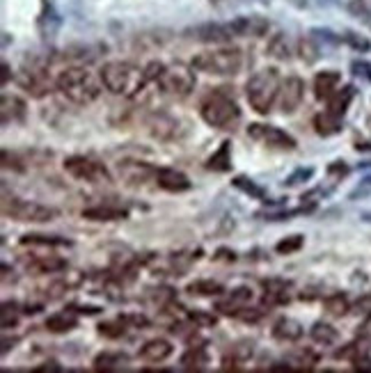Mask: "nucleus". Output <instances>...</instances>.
Wrapping results in <instances>:
<instances>
[{
	"mask_svg": "<svg viewBox=\"0 0 371 373\" xmlns=\"http://www.w3.org/2000/svg\"><path fill=\"white\" fill-rule=\"evenodd\" d=\"M369 355V343L367 339H360V341H353V343H348V346L344 348H339L337 353H334V357L337 360H348V362H358L362 360V357H367Z\"/></svg>",
	"mask_w": 371,
	"mask_h": 373,
	"instance_id": "2f4dec72",
	"label": "nucleus"
},
{
	"mask_svg": "<svg viewBox=\"0 0 371 373\" xmlns=\"http://www.w3.org/2000/svg\"><path fill=\"white\" fill-rule=\"evenodd\" d=\"M298 53H301V60L303 62H308V64H314L319 60V55H321V46L317 44V39L312 37H303L301 39V44H298Z\"/></svg>",
	"mask_w": 371,
	"mask_h": 373,
	"instance_id": "4c0bfd02",
	"label": "nucleus"
},
{
	"mask_svg": "<svg viewBox=\"0 0 371 373\" xmlns=\"http://www.w3.org/2000/svg\"><path fill=\"white\" fill-rule=\"evenodd\" d=\"M310 336L321 346H334L339 341V332L334 330L332 325H328L323 321H317L314 325L310 327Z\"/></svg>",
	"mask_w": 371,
	"mask_h": 373,
	"instance_id": "c85d7f7f",
	"label": "nucleus"
},
{
	"mask_svg": "<svg viewBox=\"0 0 371 373\" xmlns=\"http://www.w3.org/2000/svg\"><path fill=\"white\" fill-rule=\"evenodd\" d=\"M344 41L351 48H355V51H360V53H367V51H371V41L365 37V34H358V32H351L348 30L346 34H344Z\"/></svg>",
	"mask_w": 371,
	"mask_h": 373,
	"instance_id": "37998d69",
	"label": "nucleus"
},
{
	"mask_svg": "<svg viewBox=\"0 0 371 373\" xmlns=\"http://www.w3.org/2000/svg\"><path fill=\"white\" fill-rule=\"evenodd\" d=\"M234 188H239L241 192H245V195H250L252 199H259V202L263 204H268V197H266V190L261 188V185H257L252 179H248V177H237L232 181Z\"/></svg>",
	"mask_w": 371,
	"mask_h": 373,
	"instance_id": "f704fd0d",
	"label": "nucleus"
},
{
	"mask_svg": "<svg viewBox=\"0 0 371 373\" xmlns=\"http://www.w3.org/2000/svg\"><path fill=\"white\" fill-rule=\"evenodd\" d=\"M351 69H353V76H358V78H362V81L371 83V64H369V62L355 60V62L351 64Z\"/></svg>",
	"mask_w": 371,
	"mask_h": 373,
	"instance_id": "49530a36",
	"label": "nucleus"
},
{
	"mask_svg": "<svg viewBox=\"0 0 371 373\" xmlns=\"http://www.w3.org/2000/svg\"><path fill=\"white\" fill-rule=\"evenodd\" d=\"M3 215L17 222H32V225H41V222H51L60 215L58 209L39 202H28V199L19 197H5L3 199Z\"/></svg>",
	"mask_w": 371,
	"mask_h": 373,
	"instance_id": "0eeeda50",
	"label": "nucleus"
},
{
	"mask_svg": "<svg viewBox=\"0 0 371 373\" xmlns=\"http://www.w3.org/2000/svg\"><path fill=\"white\" fill-rule=\"evenodd\" d=\"M64 268H67V261L60 259V256H55V254L39 256V259L28 261V270H32L34 275H44V272H60Z\"/></svg>",
	"mask_w": 371,
	"mask_h": 373,
	"instance_id": "a878e982",
	"label": "nucleus"
},
{
	"mask_svg": "<svg viewBox=\"0 0 371 373\" xmlns=\"http://www.w3.org/2000/svg\"><path fill=\"white\" fill-rule=\"evenodd\" d=\"M206 170H213V172H230L232 170V142L230 140L220 142L218 152H213L209 156Z\"/></svg>",
	"mask_w": 371,
	"mask_h": 373,
	"instance_id": "b1692460",
	"label": "nucleus"
},
{
	"mask_svg": "<svg viewBox=\"0 0 371 373\" xmlns=\"http://www.w3.org/2000/svg\"><path fill=\"white\" fill-rule=\"evenodd\" d=\"M209 362L204 346H190L181 355V367L183 369H204V364Z\"/></svg>",
	"mask_w": 371,
	"mask_h": 373,
	"instance_id": "c9c22d12",
	"label": "nucleus"
},
{
	"mask_svg": "<svg viewBox=\"0 0 371 373\" xmlns=\"http://www.w3.org/2000/svg\"><path fill=\"white\" fill-rule=\"evenodd\" d=\"M17 83L28 92V94L37 97V99L46 97L48 92H51V81H48V76L41 69H26V71H21L19 78H17Z\"/></svg>",
	"mask_w": 371,
	"mask_h": 373,
	"instance_id": "4468645a",
	"label": "nucleus"
},
{
	"mask_svg": "<svg viewBox=\"0 0 371 373\" xmlns=\"http://www.w3.org/2000/svg\"><path fill=\"white\" fill-rule=\"evenodd\" d=\"M190 323H195L197 327H216L218 319L213 314H206V312H190L188 314Z\"/></svg>",
	"mask_w": 371,
	"mask_h": 373,
	"instance_id": "c03bdc74",
	"label": "nucleus"
},
{
	"mask_svg": "<svg viewBox=\"0 0 371 373\" xmlns=\"http://www.w3.org/2000/svg\"><path fill=\"white\" fill-rule=\"evenodd\" d=\"M99 78H101L106 90L124 99H133L149 83L145 76V69L135 67L131 62H122V60L106 62Z\"/></svg>",
	"mask_w": 371,
	"mask_h": 373,
	"instance_id": "f03ea898",
	"label": "nucleus"
},
{
	"mask_svg": "<svg viewBox=\"0 0 371 373\" xmlns=\"http://www.w3.org/2000/svg\"><path fill=\"white\" fill-rule=\"evenodd\" d=\"M67 310L76 312V314H99L101 312V307H85V305H71Z\"/></svg>",
	"mask_w": 371,
	"mask_h": 373,
	"instance_id": "3c124183",
	"label": "nucleus"
},
{
	"mask_svg": "<svg viewBox=\"0 0 371 373\" xmlns=\"http://www.w3.org/2000/svg\"><path fill=\"white\" fill-rule=\"evenodd\" d=\"M147 126H149V133L159 140L179 138V119L168 112H154L152 117L147 119Z\"/></svg>",
	"mask_w": 371,
	"mask_h": 373,
	"instance_id": "ddd939ff",
	"label": "nucleus"
},
{
	"mask_svg": "<svg viewBox=\"0 0 371 373\" xmlns=\"http://www.w3.org/2000/svg\"><path fill=\"white\" fill-rule=\"evenodd\" d=\"M353 97H355V88H351V85H346V88L337 90L330 99H328V110H330L332 114H339V117H344V112L348 110V105H351Z\"/></svg>",
	"mask_w": 371,
	"mask_h": 373,
	"instance_id": "393cba45",
	"label": "nucleus"
},
{
	"mask_svg": "<svg viewBox=\"0 0 371 373\" xmlns=\"http://www.w3.org/2000/svg\"><path fill=\"white\" fill-rule=\"evenodd\" d=\"M270 28V21L263 17H237L230 21V30L234 32V37H263Z\"/></svg>",
	"mask_w": 371,
	"mask_h": 373,
	"instance_id": "f8f14e48",
	"label": "nucleus"
},
{
	"mask_svg": "<svg viewBox=\"0 0 371 373\" xmlns=\"http://www.w3.org/2000/svg\"><path fill=\"white\" fill-rule=\"evenodd\" d=\"M124 319L119 316L117 321H108V323H101L99 325V334L106 336V339H119V336H124L126 327H124Z\"/></svg>",
	"mask_w": 371,
	"mask_h": 373,
	"instance_id": "58836bf2",
	"label": "nucleus"
},
{
	"mask_svg": "<svg viewBox=\"0 0 371 373\" xmlns=\"http://www.w3.org/2000/svg\"><path fill=\"white\" fill-rule=\"evenodd\" d=\"M192 69L211 76H234L243 69V51L241 48H218V51L197 53L190 60Z\"/></svg>",
	"mask_w": 371,
	"mask_h": 373,
	"instance_id": "39448f33",
	"label": "nucleus"
},
{
	"mask_svg": "<svg viewBox=\"0 0 371 373\" xmlns=\"http://www.w3.org/2000/svg\"><path fill=\"white\" fill-rule=\"evenodd\" d=\"M314 177V168H298L296 172H291V174L284 179V188H294V185L303 183V181H310Z\"/></svg>",
	"mask_w": 371,
	"mask_h": 373,
	"instance_id": "79ce46f5",
	"label": "nucleus"
},
{
	"mask_svg": "<svg viewBox=\"0 0 371 373\" xmlns=\"http://www.w3.org/2000/svg\"><path fill=\"white\" fill-rule=\"evenodd\" d=\"M216 259L220 261V259H223V261H234V252H230V250H220V252L216 254Z\"/></svg>",
	"mask_w": 371,
	"mask_h": 373,
	"instance_id": "864d4df0",
	"label": "nucleus"
},
{
	"mask_svg": "<svg viewBox=\"0 0 371 373\" xmlns=\"http://www.w3.org/2000/svg\"><path fill=\"white\" fill-rule=\"evenodd\" d=\"M64 172L69 177L78 179V181H88V183H108L110 181V172L106 170L103 163L92 161L88 156H69L64 161Z\"/></svg>",
	"mask_w": 371,
	"mask_h": 373,
	"instance_id": "6e6552de",
	"label": "nucleus"
},
{
	"mask_svg": "<svg viewBox=\"0 0 371 373\" xmlns=\"http://www.w3.org/2000/svg\"><path fill=\"white\" fill-rule=\"evenodd\" d=\"M339 83H341V76L339 71H321V74L314 76V97L319 99V101H328L334 92L339 90Z\"/></svg>",
	"mask_w": 371,
	"mask_h": 373,
	"instance_id": "a211bd4d",
	"label": "nucleus"
},
{
	"mask_svg": "<svg viewBox=\"0 0 371 373\" xmlns=\"http://www.w3.org/2000/svg\"><path fill=\"white\" fill-rule=\"evenodd\" d=\"M355 371H371V360H369V357H362V360L355 362Z\"/></svg>",
	"mask_w": 371,
	"mask_h": 373,
	"instance_id": "603ef678",
	"label": "nucleus"
},
{
	"mask_svg": "<svg viewBox=\"0 0 371 373\" xmlns=\"http://www.w3.org/2000/svg\"><path fill=\"white\" fill-rule=\"evenodd\" d=\"M163 69H166V64L159 62V60H154V62H149L147 67H145V76H147V81H159L161 74H163Z\"/></svg>",
	"mask_w": 371,
	"mask_h": 373,
	"instance_id": "de8ad7c7",
	"label": "nucleus"
},
{
	"mask_svg": "<svg viewBox=\"0 0 371 373\" xmlns=\"http://www.w3.org/2000/svg\"><path fill=\"white\" fill-rule=\"evenodd\" d=\"M199 114L209 126L213 128H223V131H234L241 121V108L237 105V101L227 94L225 88L213 90L209 97L202 101V108H199Z\"/></svg>",
	"mask_w": 371,
	"mask_h": 373,
	"instance_id": "20e7f679",
	"label": "nucleus"
},
{
	"mask_svg": "<svg viewBox=\"0 0 371 373\" xmlns=\"http://www.w3.org/2000/svg\"><path fill=\"white\" fill-rule=\"evenodd\" d=\"M305 245V239L301 234H294V236H287L284 241H280L275 245V252L277 254H294V252H298Z\"/></svg>",
	"mask_w": 371,
	"mask_h": 373,
	"instance_id": "a19ab883",
	"label": "nucleus"
},
{
	"mask_svg": "<svg viewBox=\"0 0 371 373\" xmlns=\"http://www.w3.org/2000/svg\"><path fill=\"white\" fill-rule=\"evenodd\" d=\"M26 101L19 97H10V94H3L0 99V121L3 126H10V124H21L26 119Z\"/></svg>",
	"mask_w": 371,
	"mask_h": 373,
	"instance_id": "f3484780",
	"label": "nucleus"
},
{
	"mask_svg": "<svg viewBox=\"0 0 371 373\" xmlns=\"http://www.w3.org/2000/svg\"><path fill=\"white\" fill-rule=\"evenodd\" d=\"M7 81H10V64L3 62V78H0V83L7 85Z\"/></svg>",
	"mask_w": 371,
	"mask_h": 373,
	"instance_id": "5fc2aeb1",
	"label": "nucleus"
},
{
	"mask_svg": "<svg viewBox=\"0 0 371 373\" xmlns=\"http://www.w3.org/2000/svg\"><path fill=\"white\" fill-rule=\"evenodd\" d=\"M172 353H174V346L168 339H152L138 350V357L142 362L159 364V362H166Z\"/></svg>",
	"mask_w": 371,
	"mask_h": 373,
	"instance_id": "6ab92c4d",
	"label": "nucleus"
},
{
	"mask_svg": "<svg viewBox=\"0 0 371 373\" xmlns=\"http://www.w3.org/2000/svg\"><path fill=\"white\" fill-rule=\"evenodd\" d=\"M328 174H332V177H344L348 174V168H346V163H332V165H328Z\"/></svg>",
	"mask_w": 371,
	"mask_h": 373,
	"instance_id": "09e8293b",
	"label": "nucleus"
},
{
	"mask_svg": "<svg viewBox=\"0 0 371 373\" xmlns=\"http://www.w3.org/2000/svg\"><path fill=\"white\" fill-rule=\"evenodd\" d=\"M303 97H305V83H303V78L289 76L287 81H282L280 97H277V103H280V112H282V114H294L298 108H301Z\"/></svg>",
	"mask_w": 371,
	"mask_h": 373,
	"instance_id": "9d476101",
	"label": "nucleus"
},
{
	"mask_svg": "<svg viewBox=\"0 0 371 373\" xmlns=\"http://www.w3.org/2000/svg\"><path fill=\"white\" fill-rule=\"evenodd\" d=\"M186 34L197 41H204V44H227L234 37L230 23H199L195 28H188Z\"/></svg>",
	"mask_w": 371,
	"mask_h": 373,
	"instance_id": "9b49d317",
	"label": "nucleus"
},
{
	"mask_svg": "<svg viewBox=\"0 0 371 373\" xmlns=\"http://www.w3.org/2000/svg\"><path fill=\"white\" fill-rule=\"evenodd\" d=\"M156 85L161 88L163 94L172 97V99H186L190 97V92L195 90V71H192V64L183 62H172L163 69L161 78L156 81Z\"/></svg>",
	"mask_w": 371,
	"mask_h": 373,
	"instance_id": "423d86ee",
	"label": "nucleus"
},
{
	"mask_svg": "<svg viewBox=\"0 0 371 373\" xmlns=\"http://www.w3.org/2000/svg\"><path fill=\"white\" fill-rule=\"evenodd\" d=\"M303 325L294 319H280L273 325V336L277 341H284V343H294L303 336Z\"/></svg>",
	"mask_w": 371,
	"mask_h": 373,
	"instance_id": "412c9836",
	"label": "nucleus"
},
{
	"mask_svg": "<svg viewBox=\"0 0 371 373\" xmlns=\"http://www.w3.org/2000/svg\"><path fill=\"white\" fill-rule=\"evenodd\" d=\"M186 291L192 293V296H206V298H211V296H223V293H225L223 284L213 282V279H197V282H190V284H188V289H186Z\"/></svg>",
	"mask_w": 371,
	"mask_h": 373,
	"instance_id": "473e14b6",
	"label": "nucleus"
},
{
	"mask_svg": "<svg viewBox=\"0 0 371 373\" xmlns=\"http://www.w3.org/2000/svg\"><path fill=\"white\" fill-rule=\"evenodd\" d=\"M78 325V319H76V312H58L53 316L46 319V330L53 334H64V332H71Z\"/></svg>",
	"mask_w": 371,
	"mask_h": 373,
	"instance_id": "5701e85b",
	"label": "nucleus"
},
{
	"mask_svg": "<svg viewBox=\"0 0 371 373\" xmlns=\"http://www.w3.org/2000/svg\"><path fill=\"white\" fill-rule=\"evenodd\" d=\"M365 21H367V23H369V26H371V14H369V17H367Z\"/></svg>",
	"mask_w": 371,
	"mask_h": 373,
	"instance_id": "6e6d98bb",
	"label": "nucleus"
},
{
	"mask_svg": "<svg viewBox=\"0 0 371 373\" xmlns=\"http://www.w3.org/2000/svg\"><path fill=\"white\" fill-rule=\"evenodd\" d=\"M126 323H133L135 327H140V330H145L149 325V321L145 316H138V314H131V316H122Z\"/></svg>",
	"mask_w": 371,
	"mask_h": 373,
	"instance_id": "8fccbe9b",
	"label": "nucleus"
},
{
	"mask_svg": "<svg viewBox=\"0 0 371 373\" xmlns=\"http://www.w3.org/2000/svg\"><path fill=\"white\" fill-rule=\"evenodd\" d=\"M254 353V343L252 341H239L237 346H232L230 355L223 360V369H230V367H237L241 362H248L250 357Z\"/></svg>",
	"mask_w": 371,
	"mask_h": 373,
	"instance_id": "c756f323",
	"label": "nucleus"
},
{
	"mask_svg": "<svg viewBox=\"0 0 371 373\" xmlns=\"http://www.w3.org/2000/svg\"><path fill=\"white\" fill-rule=\"evenodd\" d=\"M252 298H254V293L250 286H239V289H232L230 293H227L225 300H220V303L216 305V310L220 314H227V316H237L243 307H248L250 303H252Z\"/></svg>",
	"mask_w": 371,
	"mask_h": 373,
	"instance_id": "dca6fc26",
	"label": "nucleus"
},
{
	"mask_svg": "<svg viewBox=\"0 0 371 373\" xmlns=\"http://www.w3.org/2000/svg\"><path fill=\"white\" fill-rule=\"evenodd\" d=\"M101 85L103 83H99V78L85 67H67L55 78V88L74 105H90L97 101L101 94Z\"/></svg>",
	"mask_w": 371,
	"mask_h": 373,
	"instance_id": "f257e3e1",
	"label": "nucleus"
},
{
	"mask_svg": "<svg viewBox=\"0 0 371 373\" xmlns=\"http://www.w3.org/2000/svg\"><path fill=\"white\" fill-rule=\"evenodd\" d=\"M21 245H39V248H69L71 241L60 239V236H46V234H28L21 239Z\"/></svg>",
	"mask_w": 371,
	"mask_h": 373,
	"instance_id": "7c9ffc66",
	"label": "nucleus"
},
{
	"mask_svg": "<svg viewBox=\"0 0 371 373\" xmlns=\"http://www.w3.org/2000/svg\"><path fill=\"white\" fill-rule=\"evenodd\" d=\"M261 284L266 293H289L287 289H291V282H287V279H263Z\"/></svg>",
	"mask_w": 371,
	"mask_h": 373,
	"instance_id": "a18cd8bd",
	"label": "nucleus"
},
{
	"mask_svg": "<svg viewBox=\"0 0 371 373\" xmlns=\"http://www.w3.org/2000/svg\"><path fill=\"white\" fill-rule=\"evenodd\" d=\"M266 53L270 57H275V60H289L291 57V48H289V39H287V34L284 32H277L273 39L268 41V48H266Z\"/></svg>",
	"mask_w": 371,
	"mask_h": 373,
	"instance_id": "72a5a7b5",
	"label": "nucleus"
},
{
	"mask_svg": "<svg viewBox=\"0 0 371 373\" xmlns=\"http://www.w3.org/2000/svg\"><path fill=\"white\" fill-rule=\"evenodd\" d=\"M248 135L257 142L273 149H296V138L289 135L287 131L270 124H250L248 126Z\"/></svg>",
	"mask_w": 371,
	"mask_h": 373,
	"instance_id": "1a4fd4ad",
	"label": "nucleus"
},
{
	"mask_svg": "<svg viewBox=\"0 0 371 373\" xmlns=\"http://www.w3.org/2000/svg\"><path fill=\"white\" fill-rule=\"evenodd\" d=\"M124 364H128L126 353H112V350H103L94 357V369L97 371H117Z\"/></svg>",
	"mask_w": 371,
	"mask_h": 373,
	"instance_id": "bb28decb",
	"label": "nucleus"
},
{
	"mask_svg": "<svg viewBox=\"0 0 371 373\" xmlns=\"http://www.w3.org/2000/svg\"><path fill=\"white\" fill-rule=\"evenodd\" d=\"M291 364H296L298 369H314L319 364V355L314 353V350H296L294 355H291Z\"/></svg>",
	"mask_w": 371,
	"mask_h": 373,
	"instance_id": "ea45409f",
	"label": "nucleus"
},
{
	"mask_svg": "<svg viewBox=\"0 0 371 373\" xmlns=\"http://www.w3.org/2000/svg\"><path fill=\"white\" fill-rule=\"evenodd\" d=\"M156 185L168 192H186L190 190V179L183 174V172L174 170V168H156Z\"/></svg>",
	"mask_w": 371,
	"mask_h": 373,
	"instance_id": "2eb2a0df",
	"label": "nucleus"
},
{
	"mask_svg": "<svg viewBox=\"0 0 371 373\" xmlns=\"http://www.w3.org/2000/svg\"><path fill=\"white\" fill-rule=\"evenodd\" d=\"M280 88H282V78L277 69L266 67L257 71L245 83V97L250 108L257 114H268L273 103L277 101V97H280Z\"/></svg>",
	"mask_w": 371,
	"mask_h": 373,
	"instance_id": "7ed1b4c3",
	"label": "nucleus"
},
{
	"mask_svg": "<svg viewBox=\"0 0 371 373\" xmlns=\"http://www.w3.org/2000/svg\"><path fill=\"white\" fill-rule=\"evenodd\" d=\"M83 218L110 222V220H124V218H128V213L124 209H117V206H92V209L83 211Z\"/></svg>",
	"mask_w": 371,
	"mask_h": 373,
	"instance_id": "cd10ccee",
	"label": "nucleus"
},
{
	"mask_svg": "<svg viewBox=\"0 0 371 373\" xmlns=\"http://www.w3.org/2000/svg\"><path fill=\"white\" fill-rule=\"evenodd\" d=\"M323 307L325 312L330 314V316H344V314H348V310H351V303H348V298L344 296V293H334V296H328L323 300Z\"/></svg>",
	"mask_w": 371,
	"mask_h": 373,
	"instance_id": "e433bc0d",
	"label": "nucleus"
},
{
	"mask_svg": "<svg viewBox=\"0 0 371 373\" xmlns=\"http://www.w3.org/2000/svg\"><path fill=\"white\" fill-rule=\"evenodd\" d=\"M341 128H344V121H341L339 114H332L330 110L319 112L317 117H314V131H317L319 135H323V138L337 135Z\"/></svg>",
	"mask_w": 371,
	"mask_h": 373,
	"instance_id": "4be33fe9",
	"label": "nucleus"
},
{
	"mask_svg": "<svg viewBox=\"0 0 371 373\" xmlns=\"http://www.w3.org/2000/svg\"><path fill=\"white\" fill-rule=\"evenodd\" d=\"M119 174H124L131 183H142V181H149V179H156V168L147 163H133V161H126V163H119Z\"/></svg>",
	"mask_w": 371,
	"mask_h": 373,
	"instance_id": "aec40b11",
	"label": "nucleus"
}]
</instances>
